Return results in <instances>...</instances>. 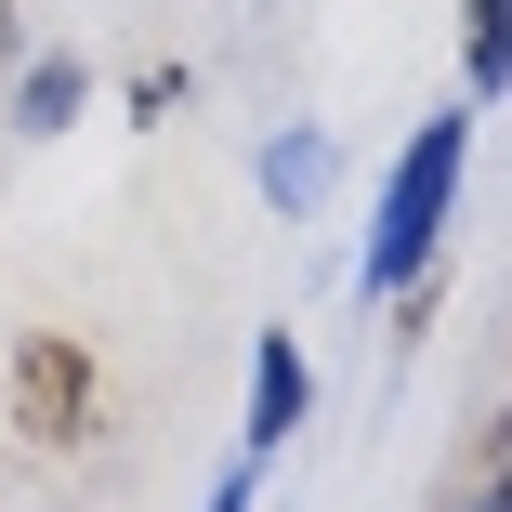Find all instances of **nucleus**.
<instances>
[{
  "label": "nucleus",
  "instance_id": "2",
  "mask_svg": "<svg viewBox=\"0 0 512 512\" xmlns=\"http://www.w3.org/2000/svg\"><path fill=\"white\" fill-rule=\"evenodd\" d=\"M92 407H106L92 355H79L66 329H27V342H14V434L66 460V447H92Z\"/></svg>",
  "mask_w": 512,
  "mask_h": 512
},
{
  "label": "nucleus",
  "instance_id": "9",
  "mask_svg": "<svg viewBox=\"0 0 512 512\" xmlns=\"http://www.w3.org/2000/svg\"><path fill=\"white\" fill-rule=\"evenodd\" d=\"M0 53H14V0H0Z\"/></svg>",
  "mask_w": 512,
  "mask_h": 512
},
{
  "label": "nucleus",
  "instance_id": "8",
  "mask_svg": "<svg viewBox=\"0 0 512 512\" xmlns=\"http://www.w3.org/2000/svg\"><path fill=\"white\" fill-rule=\"evenodd\" d=\"M250 499H263V473H250V460H237V473H224V486H211V512H250Z\"/></svg>",
  "mask_w": 512,
  "mask_h": 512
},
{
  "label": "nucleus",
  "instance_id": "3",
  "mask_svg": "<svg viewBox=\"0 0 512 512\" xmlns=\"http://www.w3.org/2000/svg\"><path fill=\"white\" fill-rule=\"evenodd\" d=\"M302 407H316V368H302L289 329H263V342H250V421H237V460H250V473L302 434Z\"/></svg>",
  "mask_w": 512,
  "mask_h": 512
},
{
  "label": "nucleus",
  "instance_id": "5",
  "mask_svg": "<svg viewBox=\"0 0 512 512\" xmlns=\"http://www.w3.org/2000/svg\"><path fill=\"white\" fill-rule=\"evenodd\" d=\"M460 92L473 106L512 92V0H460Z\"/></svg>",
  "mask_w": 512,
  "mask_h": 512
},
{
  "label": "nucleus",
  "instance_id": "6",
  "mask_svg": "<svg viewBox=\"0 0 512 512\" xmlns=\"http://www.w3.org/2000/svg\"><path fill=\"white\" fill-rule=\"evenodd\" d=\"M79 106H92V66H79V53H40L27 92H14V132H66Z\"/></svg>",
  "mask_w": 512,
  "mask_h": 512
},
{
  "label": "nucleus",
  "instance_id": "4",
  "mask_svg": "<svg viewBox=\"0 0 512 512\" xmlns=\"http://www.w3.org/2000/svg\"><path fill=\"white\" fill-rule=\"evenodd\" d=\"M329 158H342V145H329L316 119H302V132H276V145H263L250 171H263V197H276V211L302 224V211H316V197H329Z\"/></svg>",
  "mask_w": 512,
  "mask_h": 512
},
{
  "label": "nucleus",
  "instance_id": "1",
  "mask_svg": "<svg viewBox=\"0 0 512 512\" xmlns=\"http://www.w3.org/2000/svg\"><path fill=\"white\" fill-rule=\"evenodd\" d=\"M460 184H473V106H447V119H421V132L394 145L381 211H368V250H355V289H368V302L421 289V263H434L447 224H460Z\"/></svg>",
  "mask_w": 512,
  "mask_h": 512
},
{
  "label": "nucleus",
  "instance_id": "7",
  "mask_svg": "<svg viewBox=\"0 0 512 512\" xmlns=\"http://www.w3.org/2000/svg\"><path fill=\"white\" fill-rule=\"evenodd\" d=\"M447 512H512V407H499V447H486V473H473Z\"/></svg>",
  "mask_w": 512,
  "mask_h": 512
}]
</instances>
